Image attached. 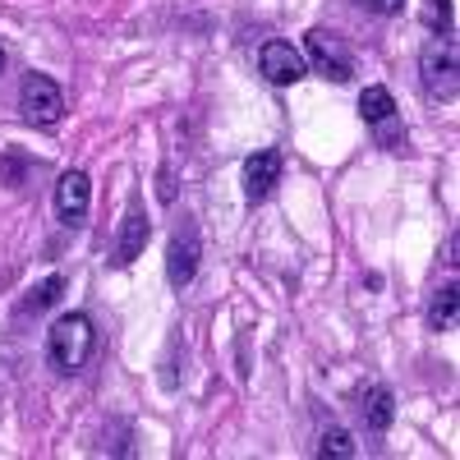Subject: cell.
Masks as SVG:
<instances>
[{
    "mask_svg": "<svg viewBox=\"0 0 460 460\" xmlns=\"http://www.w3.org/2000/svg\"><path fill=\"white\" fill-rule=\"evenodd\" d=\"M47 355L60 373H79L93 355V318L88 314H60L47 332Z\"/></svg>",
    "mask_w": 460,
    "mask_h": 460,
    "instance_id": "6da1fadb",
    "label": "cell"
},
{
    "mask_svg": "<svg viewBox=\"0 0 460 460\" xmlns=\"http://www.w3.org/2000/svg\"><path fill=\"white\" fill-rule=\"evenodd\" d=\"M419 74H424L429 97H442V102L456 97V88H460V60H456V42H451V37H433V42L424 47V56H419Z\"/></svg>",
    "mask_w": 460,
    "mask_h": 460,
    "instance_id": "7a4b0ae2",
    "label": "cell"
},
{
    "mask_svg": "<svg viewBox=\"0 0 460 460\" xmlns=\"http://www.w3.org/2000/svg\"><path fill=\"white\" fill-rule=\"evenodd\" d=\"M19 111L28 125H56L65 115V93L56 79H47V74H28L23 88H19Z\"/></svg>",
    "mask_w": 460,
    "mask_h": 460,
    "instance_id": "3957f363",
    "label": "cell"
},
{
    "mask_svg": "<svg viewBox=\"0 0 460 460\" xmlns=\"http://www.w3.org/2000/svg\"><path fill=\"white\" fill-rule=\"evenodd\" d=\"M304 42H309V56H314V65H318L323 79H332V84H350V79H355V56H350V47H345L336 32L314 28Z\"/></svg>",
    "mask_w": 460,
    "mask_h": 460,
    "instance_id": "277c9868",
    "label": "cell"
},
{
    "mask_svg": "<svg viewBox=\"0 0 460 460\" xmlns=\"http://www.w3.org/2000/svg\"><path fill=\"white\" fill-rule=\"evenodd\" d=\"M194 272H199V226L184 221L166 244V277H171V286L184 290L189 281H194Z\"/></svg>",
    "mask_w": 460,
    "mask_h": 460,
    "instance_id": "5b68a950",
    "label": "cell"
},
{
    "mask_svg": "<svg viewBox=\"0 0 460 460\" xmlns=\"http://www.w3.org/2000/svg\"><path fill=\"white\" fill-rule=\"evenodd\" d=\"M258 69H262L267 84L286 88V84H299V79H304V56H299L290 42H267V47L258 51Z\"/></svg>",
    "mask_w": 460,
    "mask_h": 460,
    "instance_id": "8992f818",
    "label": "cell"
},
{
    "mask_svg": "<svg viewBox=\"0 0 460 460\" xmlns=\"http://www.w3.org/2000/svg\"><path fill=\"white\" fill-rule=\"evenodd\" d=\"M277 180H281V152L277 147H258L253 157L244 162V199L262 203L277 189Z\"/></svg>",
    "mask_w": 460,
    "mask_h": 460,
    "instance_id": "52a82bcc",
    "label": "cell"
},
{
    "mask_svg": "<svg viewBox=\"0 0 460 460\" xmlns=\"http://www.w3.org/2000/svg\"><path fill=\"white\" fill-rule=\"evenodd\" d=\"M88 203H93V180L84 171H65L60 184H56V208L69 226H79L88 217Z\"/></svg>",
    "mask_w": 460,
    "mask_h": 460,
    "instance_id": "ba28073f",
    "label": "cell"
},
{
    "mask_svg": "<svg viewBox=\"0 0 460 460\" xmlns=\"http://www.w3.org/2000/svg\"><path fill=\"white\" fill-rule=\"evenodd\" d=\"M147 235H152L147 217H143L138 208H129V212H125V221H120V235H115V262L129 267V262L147 249Z\"/></svg>",
    "mask_w": 460,
    "mask_h": 460,
    "instance_id": "9c48e42d",
    "label": "cell"
},
{
    "mask_svg": "<svg viewBox=\"0 0 460 460\" xmlns=\"http://www.w3.org/2000/svg\"><path fill=\"white\" fill-rule=\"evenodd\" d=\"M364 424H368L373 433H387V429L396 424V396H392L387 387H368V392H364Z\"/></svg>",
    "mask_w": 460,
    "mask_h": 460,
    "instance_id": "30bf717a",
    "label": "cell"
},
{
    "mask_svg": "<svg viewBox=\"0 0 460 460\" xmlns=\"http://www.w3.org/2000/svg\"><path fill=\"white\" fill-rule=\"evenodd\" d=\"M456 309H460V290H456V281H451V286H442V290L433 295V304H429V327H433V332H451V327H456Z\"/></svg>",
    "mask_w": 460,
    "mask_h": 460,
    "instance_id": "8fae6325",
    "label": "cell"
},
{
    "mask_svg": "<svg viewBox=\"0 0 460 460\" xmlns=\"http://www.w3.org/2000/svg\"><path fill=\"white\" fill-rule=\"evenodd\" d=\"M359 115H364L368 125L392 120V115H396V97L382 88V84H373V88H364V97H359Z\"/></svg>",
    "mask_w": 460,
    "mask_h": 460,
    "instance_id": "7c38bea8",
    "label": "cell"
},
{
    "mask_svg": "<svg viewBox=\"0 0 460 460\" xmlns=\"http://www.w3.org/2000/svg\"><path fill=\"white\" fill-rule=\"evenodd\" d=\"M355 451H359V447H355V438L345 433V429H327L323 442H318V456H327V460H332V456H336V460H350Z\"/></svg>",
    "mask_w": 460,
    "mask_h": 460,
    "instance_id": "4fadbf2b",
    "label": "cell"
},
{
    "mask_svg": "<svg viewBox=\"0 0 460 460\" xmlns=\"http://www.w3.org/2000/svg\"><path fill=\"white\" fill-rule=\"evenodd\" d=\"M424 23L438 37H447L451 32V0H424Z\"/></svg>",
    "mask_w": 460,
    "mask_h": 460,
    "instance_id": "5bb4252c",
    "label": "cell"
},
{
    "mask_svg": "<svg viewBox=\"0 0 460 460\" xmlns=\"http://www.w3.org/2000/svg\"><path fill=\"white\" fill-rule=\"evenodd\" d=\"M60 290H65V277H47L42 286H37V290L28 295V309H47V304H56V299H60Z\"/></svg>",
    "mask_w": 460,
    "mask_h": 460,
    "instance_id": "9a60e30c",
    "label": "cell"
},
{
    "mask_svg": "<svg viewBox=\"0 0 460 460\" xmlns=\"http://www.w3.org/2000/svg\"><path fill=\"white\" fill-rule=\"evenodd\" d=\"M359 10H368V14H401L405 10V0H355Z\"/></svg>",
    "mask_w": 460,
    "mask_h": 460,
    "instance_id": "2e32d148",
    "label": "cell"
},
{
    "mask_svg": "<svg viewBox=\"0 0 460 460\" xmlns=\"http://www.w3.org/2000/svg\"><path fill=\"white\" fill-rule=\"evenodd\" d=\"M0 180H5L10 189H19L23 184V162L19 157H5V162H0Z\"/></svg>",
    "mask_w": 460,
    "mask_h": 460,
    "instance_id": "e0dca14e",
    "label": "cell"
},
{
    "mask_svg": "<svg viewBox=\"0 0 460 460\" xmlns=\"http://www.w3.org/2000/svg\"><path fill=\"white\" fill-rule=\"evenodd\" d=\"M157 194H162V203H175V184H171V171H162V189H157Z\"/></svg>",
    "mask_w": 460,
    "mask_h": 460,
    "instance_id": "ac0fdd59",
    "label": "cell"
},
{
    "mask_svg": "<svg viewBox=\"0 0 460 460\" xmlns=\"http://www.w3.org/2000/svg\"><path fill=\"white\" fill-rule=\"evenodd\" d=\"M0 74H5V51H0Z\"/></svg>",
    "mask_w": 460,
    "mask_h": 460,
    "instance_id": "d6986e66",
    "label": "cell"
}]
</instances>
